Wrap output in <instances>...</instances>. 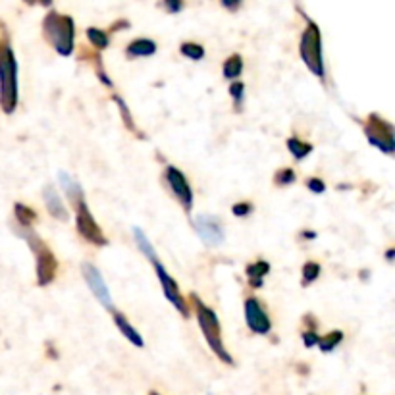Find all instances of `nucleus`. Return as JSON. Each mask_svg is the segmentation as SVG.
<instances>
[{
	"instance_id": "412c9836",
	"label": "nucleus",
	"mask_w": 395,
	"mask_h": 395,
	"mask_svg": "<svg viewBox=\"0 0 395 395\" xmlns=\"http://www.w3.org/2000/svg\"><path fill=\"white\" fill-rule=\"evenodd\" d=\"M342 339H344V332H330L326 337H320V342H318V345H320V349L324 351V353H330L334 347H337V345L342 344Z\"/></svg>"
},
{
	"instance_id": "bb28decb",
	"label": "nucleus",
	"mask_w": 395,
	"mask_h": 395,
	"mask_svg": "<svg viewBox=\"0 0 395 395\" xmlns=\"http://www.w3.org/2000/svg\"><path fill=\"white\" fill-rule=\"evenodd\" d=\"M293 182H295V172L292 168L279 170L278 174H276V183L278 185H289Z\"/></svg>"
},
{
	"instance_id": "cd10ccee",
	"label": "nucleus",
	"mask_w": 395,
	"mask_h": 395,
	"mask_svg": "<svg viewBox=\"0 0 395 395\" xmlns=\"http://www.w3.org/2000/svg\"><path fill=\"white\" fill-rule=\"evenodd\" d=\"M114 101H116V103L120 104V111H122V114H123V120H125V125H128L130 130L135 131V123H133V120H131V118H130V111H128V104L123 103L122 98L118 97V95H114Z\"/></svg>"
},
{
	"instance_id": "c85d7f7f",
	"label": "nucleus",
	"mask_w": 395,
	"mask_h": 395,
	"mask_svg": "<svg viewBox=\"0 0 395 395\" xmlns=\"http://www.w3.org/2000/svg\"><path fill=\"white\" fill-rule=\"evenodd\" d=\"M232 210L235 216H249L253 212V205L251 202H237V205H233Z\"/></svg>"
},
{
	"instance_id": "f704fd0d",
	"label": "nucleus",
	"mask_w": 395,
	"mask_h": 395,
	"mask_svg": "<svg viewBox=\"0 0 395 395\" xmlns=\"http://www.w3.org/2000/svg\"><path fill=\"white\" fill-rule=\"evenodd\" d=\"M149 395H160V394H156V391H150V394Z\"/></svg>"
},
{
	"instance_id": "39448f33",
	"label": "nucleus",
	"mask_w": 395,
	"mask_h": 395,
	"mask_svg": "<svg viewBox=\"0 0 395 395\" xmlns=\"http://www.w3.org/2000/svg\"><path fill=\"white\" fill-rule=\"evenodd\" d=\"M364 133L369 137V141L382 150V153H386V155L394 153V128H391V123L382 120L378 114H370L369 122L364 125Z\"/></svg>"
},
{
	"instance_id": "423d86ee",
	"label": "nucleus",
	"mask_w": 395,
	"mask_h": 395,
	"mask_svg": "<svg viewBox=\"0 0 395 395\" xmlns=\"http://www.w3.org/2000/svg\"><path fill=\"white\" fill-rule=\"evenodd\" d=\"M27 241H29V245L33 247V251L37 255V284L48 285L54 279V274H56V268H58L56 257L45 245V241H41L37 235H29Z\"/></svg>"
},
{
	"instance_id": "72a5a7b5",
	"label": "nucleus",
	"mask_w": 395,
	"mask_h": 395,
	"mask_svg": "<svg viewBox=\"0 0 395 395\" xmlns=\"http://www.w3.org/2000/svg\"><path fill=\"white\" fill-rule=\"evenodd\" d=\"M386 257H388V260H391V259H394V249H389V251H388V255H386Z\"/></svg>"
},
{
	"instance_id": "0eeeda50",
	"label": "nucleus",
	"mask_w": 395,
	"mask_h": 395,
	"mask_svg": "<svg viewBox=\"0 0 395 395\" xmlns=\"http://www.w3.org/2000/svg\"><path fill=\"white\" fill-rule=\"evenodd\" d=\"M76 212H78V232L81 233V237L87 240L89 243L97 247L108 245V240L104 237L103 230L97 224V220L93 218L91 210L87 207V202H79L76 205Z\"/></svg>"
},
{
	"instance_id": "393cba45",
	"label": "nucleus",
	"mask_w": 395,
	"mask_h": 395,
	"mask_svg": "<svg viewBox=\"0 0 395 395\" xmlns=\"http://www.w3.org/2000/svg\"><path fill=\"white\" fill-rule=\"evenodd\" d=\"M243 93H245V85L241 81H233L232 87H230V95H232L233 104H235L237 111H241V106H243V97H245Z\"/></svg>"
},
{
	"instance_id": "1a4fd4ad",
	"label": "nucleus",
	"mask_w": 395,
	"mask_h": 395,
	"mask_svg": "<svg viewBox=\"0 0 395 395\" xmlns=\"http://www.w3.org/2000/svg\"><path fill=\"white\" fill-rule=\"evenodd\" d=\"M81 272H83L85 282H87V285H89V289L93 292V295L97 297L98 303L103 304V307H106L111 312H114V303H112L111 289H108V285H106V282H104L103 274L98 272L97 266L91 265V262H83V265H81Z\"/></svg>"
},
{
	"instance_id": "9b49d317",
	"label": "nucleus",
	"mask_w": 395,
	"mask_h": 395,
	"mask_svg": "<svg viewBox=\"0 0 395 395\" xmlns=\"http://www.w3.org/2000/svg\"><path fill=\"white\" fill-rule=\"evenodd\" d=\"M245 320L255 334L265 336L272 328V322H270V317L266 314L265 307L260 304L259 299L255 297H249L245 301Z\"/></svg>"
},
{
	"instance_id": "f257e3e1",
	"label": "nucleus",
	"mask_w": 395,
	"mask_h": 395,
	"mask_svg": "<svg viewBox=\"0 0 395 395\" xmlns=\"http://www.w3.org/2000/svg\"><path fill=\"white\" fill-rule=\"evenodd\" d=\"M18 104V64L10 46L0 51V106L4 112L16 111Z\"/></svg>"
},
{
	"instance_id": "6ab92c4d",
	"label": "nucleus",
	"mask_w": 395,
	"mask_h": 395,
	"mask_svg": "<svg viewBox=\"0 0 395 395\" xmlns=\"http://www.w3.org/2000/svg\"><path fill=\"white\" fill-rule=\"evenodd\" d=\"M243 71V58L240 54H232L230 58L224 62V78L226 79H237Z\"/></svg>"
},
{
	"instance_id": "4468645a",
	"label": "nucleus",
	"mask_w": 395,
	"mask_h": 395,
	"mask_svg": "<svg viewBox=\"0 0 395 395\" xmlns=\"http://www.w3.org/2000/svg\"><path fill=\"white\" fill-rule=\"evenodd\" d=\"M60 183H62V188H64L66 195H68V199H70L73 205H79V202L85 201V195L81 185L78 183L76 178H71L70 174H66V172H60Z\"/></svg>"
},
{
	"instance_id": "7c9ffc66",
	"label": "nucleus",
	"mask_w": 395,
	"mask_h": 395,
	"mask_svg": "<svg viewBox=\"0 0 395 395\" xmlns=\"http://www.w3.org/2000/svg\"><path fill=\"white\" fill-rule=\"evenodd\" d=\"M303 342H304V345H307V347H312V345H318L320 337H318L314 332H304Z\"/></svg>"
},
{
	"instance_id": "ddd939ff",
	"label": "nucleus",
	"mask_w": 395,
	"mask_h": 395,
	"mask_svg": "<svg viewBox=\"0 0 395 395\" xmlns=\"http://www.w3.org/2000/svg\"><path fill=\"white\" fill-rule=\"evenodd\" d=\"M43 197H45V205L48 208V212L54 218H58L62 222L68 220V208L64 207V202L60 199V195L56 193V189L52 188V185H46L45 191H43Z\"/></svg>"
},
{
	"instance_id": "c756f323",
	"label": "nucleus",
	"mask_w": 395,
	"mask_h": 395,
	"mask_svg": "<svg viewBox=\"0 0 395 395\" xmlns=\"http://www.w3.org/2000/svg\"><path fill=\"white\" fill-rule=\"evenodd\" d=\"M307 185H309V189L314 191V193H324V189H326L324 182H322V180H318V178H311V180L307 182Z\"/></svg>"
},
{
	"instance_id": "9d476101",
	"label": "nucleus",
	"mask_w": 395,
	"mask_h": 395,
	"mask_svg": "<svg viewBox=\"0 0 395 395\" xmlns=\"http://www.w3.org/2000/svg\"><path fill=\"white\" fill-rule=\"evenodd\" d=\"M153 265H155L158 282H160V285H163L164 295L168 297L170 303L174 304L178 311L182 312L183 317H189V307H188V303H185V299L182 297V293H180V287H178V284H175V279L170 276L168 270L164 268L163 262H160L158 259L153 260Z\"/></svg>"
},
{
	"instance_id": "2eb2a0df",
	"label": "nucleus",
	"mask_w": 395,
	"mask_h": 395,
	"mask_svg": "<svg viewBox=\"0 0 395 395\" xmlns=\"http://www.w3.org/2000/svg\"><path fill=\"white\" fill-rule=\"evenodd\" d=\"M114 322H116L118 328L122 330L123 336L128 337V339H130L131 344L137 345V347H143V337H141V334H139V332H137L135 328H133V326L130 324V322H128V318L123 317L122 312H116V311H114Z\"/></svg>"
},
{
	"instance_id": "f3484780",
	"label": "nucleus",
	"mask_w": 395,
	"mask_h": 395,
	"mask_svg": "<svg viewBox=\"0 0 395 395\" xmlns=\"http://www.w3.org/2000/svg\"><path fill=\"white\" fill-rule=\"evenodd\" d=\"M156 52V43L153 39H135L128 46L130 56H150Z\"/></svg>"
},
{
	"instance_id": "20e7f679",
	"label": "nucleus",
	"mask_w": 395,
	"mask_h": 395,
	"mask_svg": "<svg viewBox=\"0 0 395 395\" xmlns=\"http://www.w3.org/2000/svg\"><path fill=\"white\" fill-rule=\"evenodd\" d=\"M299 52L301 58L307 64V68L318 76L320 79H324V58H322V37H320V29L314 21L309 20V26L301 35V45H299Z\"/></svg>"
},
{
	"instance_id": "5701e85b",
	"label": "nucleus",
	"mask_w": 395,
	"mask_h": 395,
	"mask_svg": "<svg viewBox=\"0 0 395 395\" xmlns=\"http://www.w3.org/2000/svg\"><path fill=\"white\" fill-rule=\"evenodd\" d=\"M16 216H18V220H20L21 226H26L29 230L33 222L37 220V214L33 212L29 207H24V205H16Z\"/></svg>"
},
{
	"instance_id": "4be33fe9",
	"label": "nucleus",
	"mask_w": 395,
	"mask_h": 395,
	"mask_svg": "<svg viewBox=\"0 0 395 395\" xmlns=\"http://www.w3.org/2000/svg\"><path fill=\"white\" fill-rule=\"evenodd\" d=\"M87 37H89V41H91L97 48H106L108 43H111L108 35H106L103 29H97V27H89V29H87Z\"/></svg>"
},
{
	"instance_id": "aec40b11",
	"label": "nucleus",
	"mask_w": 395,
	"mask_h": 395,
	"mask_svg": "<svg viewBox=\"0 0 395 395\" xmlns=\"http://www.w3.org/2000/svg\"><path fill=\"white\" fill-rule=\"evenodd\" d=\"M133 235H135V241L137 245H139V249H141L143 253H145V257L150 260H156L158 257H156L155 249H153V245H150V241L147 240V235L143 233L141 227H133Z\"/></svg>"
},
{
	"instance_id": "f8f14e48",
	"label": "nucleus",
	"mask_w": 395,
	"mask_h": 395,
	"mask_svg": "<svg viewBox=\"0 0 395 395\" xmlns=\"http://www.w3.org/2000/svg\"><path fill=\"white\" fill-rule=\"evenodd\" d=\"M166 180H168V185L172 188L175 197H178V201L183 205V208L191 210V207H193V191H191L188 178L175 166H168L166 168Z\"/></svg>"
},
{
	"instance_id": "dca6fc26",
	"label": "nucleus",
	"mask_w": 395,
	"mask_h": 395,
	"mask_svg": "<svg viewBox=\"0 0 395 395\" xmlns=\"http://www.w3.org/2000/svg\"><path fill=\"white\" fill-rule=\"evenodd\" d=\"M268 272H270V265L266 260H259V262H253V265L247 266V276H249V282H251L253 287H260L262 285V278Z\"/></svg>"
},
{
	"instance_id": "2f4dec72",
	"label": "nucleus",
	"mask_w": 395,
	"mask_h": 395,
	"mask_svg": "<svg viewBox=\"0 0 395 395\" xmlns=\"http://www.w3.org/2000/svg\"><path fill=\"white\" fill-rule=\"evenodd\" d=\"M164 8H168L170 12H180V10H182L183 8V4L182 2H164Z\"/></svg>"
},
{
	"instance_id": "a878e982",
	"label": "nucleus",
	"mask_w": 395,
	"mask_h": 395,
	"mask_svg": "<svg viewBox=\"0 0 395 395\" xmlns=\"http://www.w3.org/2000/svg\"><path fill=\"white\" fill-rule=\"evenodd\" d=\"M320 276V265L318 262H307L303 266V279L304 284H312Z\"/></svg>"
},
{
	"instance_id": "a211bd4d",
	"label": "nucleus",
	"mask_w": 395,
	"mask_h": 395,
	"mask_svg": "<svg viewBox=\"0 0 395 395\" xmlns=\"http://www.w3.org/2000/svg\"><path fill=\"white\" fill-rule=\"evenodd\" d=\"M287 149H289V153H292L295 160H303L304 156L312 153V145L303 143L301 139H297V137H289V139H287Z\"/></svg>"
},
{
	"instance_id": "b1692460",
	"label": "nucleus",
	"mask_w": 395,
	"mask_h": 395,
	"mask_svg": "<svg viewBox=\"0 0 395 395\" xmlns=\"http://www.w3.org/2000/svg\"><path fill=\"white\" fill-rule=\"evenodd\" d=\"M182 54L191 60H202L205 58V48L197 43H183Z\"/></svg>"
},
{
	"instance_id": "473e14b6",
	"label": "nucleus",
	"mask_w": 395,
	"mask_h": 395,
	"mask_svg": "<svg viewBox=\"0 0 395 395\" xmlns=\"http://www.w3.org/2000/svg\"><path fill=\"white\" fill-rule=\"evenodd\" d=\"M222 6L230 8V10H235V8L240 6V2H222Z\"/></svg>"
},
{
	"instance_id": "6e6552de",
	"label": "nucleus",
	"mask_w": 395,
	"mask_h": 395,
	"mask_svg": "<svg viewBox=\"0 0 395 395\" xmlns=\"http://www.w3.org/2000/svg\"><path fill=\"white\" fill-rule=\"evenodd\" d=\"M193 226L195 230H197V233H199V237L202 240V243L208 247L222 245V241L226 237L222 220L220 218H216V216L199 214V216H195Z\"/></svg>"
},
{
	"instance_id": "7ed1b4c3",
	"label": "nucleus",
	"mask_w": 395,
	"mask_h": 395,
	"mask_svg": "<svg viewBox=\"0 0 395 395\" xmlns=\"http://www.w3.org/2000/svg\"><path fill=\"white\" fill-rule=\"evenodd\" d=\"M195 309H197V320H199V326H201L202 334L207 337V344L210 345V349L218 355L220 361L227 364H233V359L230 356L226 349H224V344H222V328L220 320L216 317V312L212 309H208L207 304L202 303L201 299L193 295Z\"/></svg>"
},
{
	"instance_id": "f03ea898",
	"label": "nucleus",
	"mask_w": 395,
	"mask_h": 395,
	"mask_svg": "<svg viewBox=\"0 0 395 395\" xmlns=\"http://www.w3.org/2000/svg\"><path fill=\"white\" fill-rule=\"evenodd\" d=\"M43 29H45L46 39L51 41V45L62 56H70L71 51H73V37H76V24L70 16L58 12L46 14L45 21H43Z\"/></svg>"
}]
</instances>
